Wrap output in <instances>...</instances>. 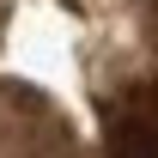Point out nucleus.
I'll return each instance as SVG.
<instances>
[{
  "label": "nucleus",
  "mask_w": 158,
  "mask_h": 158,
  "mask_svg": "<svg viewBox=\"0 0 158 158\" xmlns=\"http://www.w3.org/2000/svg\"><path fill=\"white\" fill-rule=\"evenodd\" d=\"M110 158H158V98L128 103L110 128Z\"/></svg>",
  "instance_id": "f257e3e1"
}]
</instances>
